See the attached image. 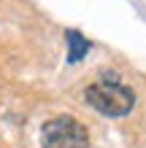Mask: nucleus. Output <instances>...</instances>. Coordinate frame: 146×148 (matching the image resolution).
<instances>
[{
    "instance_id": "1",
    "label": "nucleus",
    "mask_w": 146,
    "mask_h": 148,
    "mask_svg": "<svg viewBox=\"0 0 146 148\" xmlns=\"http://www.w3.org/2000/svg\"><path fill=\"white\" fill-rule=\"evenodd\" d=\"M84 100H87L98 113H103V116H108V119H122L135 105L133 89L122 86V84H119V78L111 73V70H106V75H103L98 84L87 86Z\"/></svg>"
},
{
    "instance_id": "3",
    "label": "nucleus",
    "mask_w": 146,
    "mask_h": 148,
    "mask_svg": "<svg viewBox=\"0 0 146 148\" xmlns=\"http://www.w3.org/2000/svg\"><path fill=\"white\" fill-rule=\"evenodd\" d=\"M65 40H68V62H81L87 57V51H89V40L79 30H68Z\"/></svg>"
},
{
    "instance_id": "2",
    "label": "nucleus",
    "mask_w": 146,
    "mask_h": 148,
    "mask_svg": "<svg viewBox=\"0 0 146 148\" xmlns=\"http://www.w3.org/2000/svg\"><path fill=\"white\" fill-rule=\"evenodd\" d=\"M41 145L44 148H87L89 132L73 116H57L41 127Z\"/></svg>"
}]
</instances>
